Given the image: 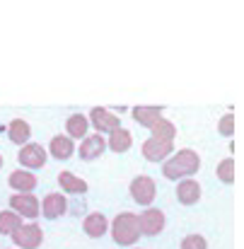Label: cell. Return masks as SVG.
Wrapping results in <instances>:
<instances>
[{
    "label": "cell",
    "instance_id": "obj_1",
    "mask_svg": "<svg viewBox=\"0 0 244 249\" xmlns=\"http://www.w3.org/2000/svg\"><path fill=\"white\" fill-rule=\"evenodd\" d=\"M198 169H201V155L191 148H181L162 162V177H167L169 181L193 179Z\"/></svg>",
    "mask_w": 244,
    "mask_h": 249
},
{
    "label": "cell",
    "instance_id": "obj_2",
    "mask_svg": "<svg viewBox=\"0 0 244 249\" xmlns=\"http://www.w3.org/2000/svg\"><path fill=\"white\" fill-rule=\"evenodd\" d=\"M111 240L119 245V247L131 249L138 240H140V230H138V218L136 213L131 211H123L114 218L111 223Z\"/></svg>",
    "mask_w": 244,
    "mask_h": 249
},
{
    "label": "cell",
    "instance_id": "obj_3",
    "mask_svg": "<svg viewBox=\"0 0 244 249\" xmlns=\"http://www.w3.org/2000/svg\"><path fill=\"white\" fill-rule=\"evenodd\" d=\"M128 189H131V198H133L136 203L145 206V208H150V203H153L155 196H157V184H155V179L148 177V174H138V177L131 181Z\"/></svg>",
    "mask_w": 244,
    "mask_h": 249
},
{
    "label": "cell",
    "instance_id": "obj_4",
    "mask_svg": "<svg viewBox=\"0 0 244 249\" xmlns=\"http://www.w3.org/2000/svg\"><path fill=\"white\" fill-rule=\"evenodd\" d=\"M138 218V230H140V237H157L160 232L164 230L167 220H164V213L160 208H145Z\"/></svg>",
    "mask_w": 244,
    "mask_h": 249
},
{
    "label": "cell",
    "instance_id": "obj_5",
    "mask_svg": "<svg viewBox=\"0 0 244 249\" xmlns=\"http://www.w3.org/2000/svg\"><path fill=\"white\" fill-rule=\"evenodd\" d=\"M10 237L17 245V249H39L44 242V230L36 223H22V228L15 230Z\"/></svg>",
    "mask_w": 244,
    "mask_h": 249
},
{
    "label": "cell",
    "instance_id": "obj_6",
    "mask_svg": "<svg viewBox=\"0 0 244 249\" xmlns=\"http://www.w3.org/2000/svg\"><path fill=\"white\" fill-rule=\"evenodd\" d=\"M87 121L94 126V133H99V136L121 128V119L116 114H111L109 109H104V107H92L89 114H87Z\"/></svg>",
    "mask_w": 244,
    "mask_h": 249
},
{
    "label": "cell",
    "instance_id": "obj_7",
    "mask_svg": "<svg viewBox=\"0 0 244 249\" xmlns=\"http://www.w3.org/2000/svg\"><path fill=\"white\" fill-rule=\"evenodd\" d=\"M17 160H19V165L27 167V172H32V169H41V167L49 162V153L39 143H27V145L19 148Z\"/></svg>",
    "mask_w": 244,
    "mask_h": 249
},
{
    "label": "cell",
    "instance_id": "obj_8",
    "mask_svg": "<svg viewBox=\"0 0 244 249\" xmlns=\"http://www.w3.org/2000/svg\"><path fill=\"white\" fill-rule=\"evenodd\" d=\"M10 211L17 213L22 220L24 218L34 220V218H39V198L34 194H12L10 196Z\"/></svg>",
    "mask_w": 244,
    "mask_h": 249
},
{
    "label": "cell",
    "instance_id": "obj_9",
    "mask_svg": "<svg viewBox=\"0 0 244 249\" xmlns=\"http://www.w3.org/2000/svg\"><path fill=\"white\" fill-rule=\"evenodd\" d=\"M104 150H106V138L104 136H99V133H87L85 138H82L80 148H78V153H80V160L85 162H92V160H97V158H102L104 155Z\"/></svg>",
    "mask_w": 244,
    "mask_h": 249
},
{
    "label": "cell",
    "instance_id": "obj_10",
    "mask_svg": "<svg viewBox=\"0 0 244 249\" xmlns=\"http://www.w3.org/2000/svg\"><path fill=\"white\" fill-rule=\"evenodd\" d=\"M140 153H143V158H145L148 162H164V160L174 153V143H164V141L148 138V141H143Z\"/></svg>",
    "mask_w": 244,
    "mask_h": 249
},
{
    "label": "cell",
    "instance_id": "obj_11",
    "mask_svg": "<svg viewBox=\"0 0 244 249\" xmlns=\"http://www.w3.org/2000/svg\"><path fill=\"white\" fill-rule=\"evenodd\" d=\"M66 211H68V198H66L63 194L51 191V194L44 196V201H41V215H44V218L56 220V218L66 215Z\"/></svg>",
    "mask_w": 244,
    "mask_h": 249
},
{
    "label": "cell",
    "instance_id": "obj_12",
    "mask_svg": "<svg viewBox=\"0 0 244 249\" xmlns=\"http://www.w3.org/2000/svg\"><path fill=\"white\" fill-rule=\"evenodd\" d=\"M7 184L15 194H32L39 184V179L34 177V172H27V169H15L10 177H7Z\"/></svg>",
    "mask_w": 244,
    "mask_h": 249
},
{
    "label": "cell",
    "instance_id": "obj_13",
    "mask_svg": "<svg viewBox=\"0 0 244 249\" xmlns=\"http://www.w3.org/2000/svg\"><path fill=\"white\" fill-rule=\"evenodd\" d=\"M201 194H203V189L196 179H181L176 184V201L181 206H196L201 201Z\"/></svg>",
    "mask_w": 244,
    "mask_h": 249
},
{
    "label": "cell",
    "instance_id": "obj_14",
    "mask_svg": "<svg viewBox=\"0 0 244 249\" xmlns=\"http://www.w3.org/2000/svg\"><path fill=\"white\" fill-rule=\"evenodd\" d=\"M82 230H85L87 237L99 240L102 235H106V230H109V220H106L104 213H97V211H94V213H87L85 220H82Z\"/></svg>",
    "mask_w": 244,
    "mask_h": 249
},
{
    "label": "cell",
    "instance_id": "obj_15",
    "mask_svg": "<svg viewBox=\"0 0 244 249\" xmlns=\"http://www.w3.org/2000/svg\"><path fill=\"white\" fill-rule=\"evenodd\" d=\"M51 158H56V160H70L73 158V153H75V143L68 138V136H53L51 138V143H49V150H46Z\"/></svg>",
    "mask_w": 244,
    "mask_h": 249
},
{
    "label": "cell",
    "instance_id": "obj_16",
    "mask_svg": "<svg viewBox=\"0 0 244 249\" xmlns=\"http://www.w3.org/2000/svg\"><path fill=\"white\" fill-rule=\"evenodd\" d=\"M133 121H138L140 126H145V128H153L155 124H160L164 116V109L162 107H133Z\"/></svg>",
    "mask_w": 244,
    "mask_h": 249
},
{
    "label": "cell",
    "instance_id": "obj_17",
    "mask_svg": "<svg viewBox=\"0 0 244 249\" xmlns=\"http://www.w3.org/2000/svg\"><path fill=\"white\" fill-rule=\"evenodd\" d=\"M131 145H133V133L128 128H123V126L116 128V131H111L109 138H106V148L111 153H128Z\"/></svg>",
    "mask_w": 244,
    "mask_h": 249
},
{
    "label": "cell",
    "instance_id": "obj_18",
    "mask_svg": "<svg viewBox=\"0 0 244 249\" xmlns=\"http://www.w3.org/2000/svg\"><path fill=\"white\" fill-rule=\"evenodd\" d=\"M7 138L17 145H27L29 138H32V126L24 119H12L7 124Z\"/></svg>",
    "mask_w": 244,
    "mask_h": 249
},
{
    "label": "cell",
    "instance_id": "obj_19",
    "mask_svg": "<svg viewBox=\"0 0 244 249\" xmlns=\"http://www.w3.org/2000/svg\"><path fill=\"white\" fill-rule=\"evenodd\" d=\"M89 131V121L85 114H70L66 119V136L75 143V138H85Z\"/></svg>",
    "mask_w": 244,
    "mask_h": 249
},
{
    "label": "cell",
    "instance_id": "obj_20",
    "mask_svg": "<svg viewBox=\"0 0 244 249\" xmlns=\"http://www.w3.org/2000/svg\"><path fill=\"white\" fill-rule=\"evenodd\" d=\"M58 184H61L63 194H87V181L80 179L78 174L68 172V169H63L58 174Z\"/></svg>",
    "mask_w": 244,
    "mask_h": 249
},
{
    "label": "cell",
    "instance_id": "obj_21",
    "mask_svg": "<svg viewBox=\"0 0 244 249\" xmlns=\"http://www.w3.org/2000/svg\"><path fill=\"white\" fill-rule=\"evenodd\" d=\"M150 131H153V133H150V138H155V141L174 143V138H176V126H174L169 119H162V121H160V124H155Z\"/></svg>",
    "mask_w": 244,
    "mask_h": 249
},
{
    "label": "cell",
    "instance_id": "obj_22",
    "mask_svg": "<svg viewBox=\"0 0 244 249\" xmlns=\"http://www.w3.org/2000/svg\"><path fill=\"white\" fill-rule=\"evenodd\" d=\"M22 218L17 215V213H12L10 208L7 211H0V235H12L15 230H19L22 228Z\"/></svg>",
    "mask_w": 244,
    "mask_h": 249
},
{
    "label": "cell",
    "instance_id": "obj_23",
    "mask_svg": "<svg viewBox=\"0 0 244 249\" xmlns=\"http://www.w3.org/2000/svg\"><path fill=\"white\" fill-rule=\"evenodd\" d=\"M215 174H218V179H220L223 184H232V181H235V160H232V158H225V160L218 165Z\"/></svg>",
    "mask_w": 244,
    "mask_h": 249
},
{
    "label": "cell",
    "instance_id": "obj_24",
    "mask_svg": "<svg viewBox=\"0 0 244 249\" xmlns=\"http://www.w3.org/2000/svg\"><path fill=\"white\" fill-rule=\"evenodd\" d=\"M181 249H208V242H206V237L203 235H186L184 240H181Z\"/></svg>",
    "mask_w": 244,
    "mask_h": 249
},
{
    "label": "cell",
    "instance_id": "obj_25",
    "mask_svg": "<svg viewBox=\"0 0 244 249\" xmlns=\"http://www.w3.org/2000/svg\"><path fill=\"white\" fill-rule=\"evenodd\" d=\"M218 133L225 136V138H230V136L235 133V116H232V114H225V116L220 119V124H218Z\"/></svg>",
    "mask_w": 244,
    "mask_h": 249
},
{
    "label": "cell",
    "instance_id": "obj_26",
    "mask_svg": "<svg viewBox=\"0 0 244 249\" xmlns=\"http://www.w3.org/2000/svg\"><path fill=\"white\" fill-rule=\"evenodd\" d=\"M0 167H2V155H0Z\"/></svg>",
    "mask_w": 244,
    "mask_h": 249
},
{
    "label": "cell",
    "instance_id": "obj_27",
    "mask_svg": "<svg viewBox=\"0 0 244 249\" xmlns=\"http://www.w3.org/2000/svg\"><path fill=\"white\" fill-rule=\"evenodd\" d=\"M131 249H140V247H131Z\"/></svg>",
    "mask_w": 244,
    "mask_h": 249
}]
</instances>
